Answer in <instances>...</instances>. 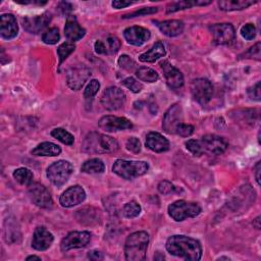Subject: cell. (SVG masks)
Masks as SVG:
<instances>
[{
  "mask_svg": "<svg viewBox=\"0 0 261 261\" xmlns=\"http://www.w3.org/2000/svg\"><path fill=\"white\" fill-rule=\"evenodd\" d=\"M165 248L169 254L184 260H200L202 257V247L196 239L176 235L168 238Z\"/></svg>",
  "mask_w": 261,
  "mask_h": 261,
  "instance_id": "6da1fadb",
  "label": "cell"
},
{
  "mask_svg": "<svg viewBox=\"0 0 261 261\" xmlns=\"http://www.w3.org/2000/svg\"><path fill=\"white\" fill-rule=\"evenodd\" d=\"M119 148V143L115 139L97 132L89 133L82 145V150L90 154H112Z\"/></svg>",
  "mask_w": 261,
  "mask_h": 261,
  "instance_id": "7a4b0ae2",
  "label": "cell"
},
{
  "mask_svg": "<svg viewBox=\"0 0 261 261\" xmlns=\"http://www.w3.org/2000/svg\"><path fill=\"white\" fill-rule=\"evenodd\" d=\"M149 244V235L146 232H136L127 238L125 245L126 259L129 261H143L146 258Z\"/></svg>",
  "mask_w": 261,
  "mask_h": 261,
  "instance_id": "3957f363",
  "label": "cell"
},
{
  "mask_svg": "<svg viewBox=\"0 0 261 261\" xmlns=\"http://www.w3.org/2000/svg\"><path fill=\"white\" fill-rule=\"evenodd\" d=\"M149 165L145 161H133L117 159L113 166L112 172L125 180H134L148 172Z\"/></svg>",
  "mask_w": 261,
  "mask_h": 261,
  "instance_id": "277c9868",
  "label": "cell"
},
{
  "mask_svg": "<svg viewBox=\"0 0 261 261\" xmlns=\"http://www.w3.org/2000/svg\"><path fill=\"white\" fill-rule=\"evenodd\" d=\"M73 172L74 166L70 161L58 160L47 168L46 175L52 184L59 188L69 181Z\"/></svg>",
  "mask_w": 261,
  "mask_h": 261,
  "instance_id": "5b68a950",
  "label": "cell"
},
{
  "mask_svg": "<svg viewBox=\"0 0 261 261\" xmlns=\"http://www.w3.org/2000/svg\"><path fill=\"white\" fill-rule=\"evenodd\" d=\"M201 212L199 204L179 200L168 206V214L176 221H183L188 217H196Z\"/></svg>",
  "mask_w": 261,
  "mask_h": 261,
  "instance_id": "8992f818",
  "label": "cell"
},
{
  "mask_svg": "<svg viewBox=\"0 0 261 261\" xmlns=\"http://www.w3.org/2000/svg\"><path fill=\"white\" fill-rule=\"evenodd\" d=\"M126 99V94L122 89L117 87H110L103 92L101 103L104 108L113 111L121 109L125 105Z\"/></svg>",
  "mask_w": 261,
  "mask_h": 261,
  "instance_id": "52a82bcc",
  "label": "cell"
},
{
  "mask_svg": "<svg viewBox=\"0 0 261 261\" xmlns=\"http://www.w3.org/2000/svg\"><path fill=\"white\" fill-rule=\"evenodd\" d=\"M191 93L195 101L205 105L210 101L213 94V87L207 79H196L192 81Z\"/></svg>",
  "mask_w": 261,
  "mask_h": 261,
  "instance_id": "ba28073f",
  "label": "cell"
},
{
  "mask_svg": "<svg viewBox=\"0 0 261 261\" xmlns=\"http://www.w3.org/2000/svg\"><path fill=\"white\" fill-rule=\"evenodd\" d=\"M184 123L183 117V108L180 104H174L165 112L162 120V128L167 134H176L178 128Z\"/></svg>",
  "mask_w": 261,
  "mask_h": 261,
  "instance_id": "9c48e42d",
  "label": "cell"
},
{
  "mask_svg": "<svg viewBox=\"0 0 261 261\" xmlns=\"http://www.w3.org/2000/svg\"><path fill=\"white\" fill-rule=\"evenodd\" d=\"M91 241V234L89 232H72L64 237L60 243V249L68 252L73 249H79L89 244Z\"/></svg>",
  "mask_w": 261,
  "mask_h": 261,
  "instance_id": "30bf717a",
  "label": "cell"
},
{
  "mask_svg": "<svg viewBox=\"0 0 261 261\" xmlns=\"http://www.w3.org/2000/svg\"><path fill=\"white\" fill-rule=\"evenodd\" d=\"M29 196L31 201L40 208H51L53 205L49 191L45 186L39 184V183H32L29 186Z\"/></svg>",
  "mask_w": 261,
  "mask_h": 261,
  "instance_id": "8fae6325",
  "label": "cell"
},
{
  "mask_svg": "<svg viewBox=\"0 0 261 261\" xmlns=\"http://www.w3.org/2000/svg\"><path fill=\"white\" fill-rule=\"evenodd\" d=\"M91 75H92L91 70L85 65H78V67L72 68L67 74L68 86L75 91L80 90L88 81Z\"/></svg>",
  "mask_w": 261,
  "mask_h": 261,
  "instance_id": "7c38bea8",
  "label": "cell"
},
{
  "mask_svg": "<svg viewBox=\"0 0 261 261\" xmlns=\"http://www.w3.org/2000/svg\"><path fill=\"white\" fill-rule=\"evenodd\" d=\"M214 43L218 45H226L233 42L236 36L235 28L231 24H215L209 27Z\"/></svg>",
  "mask_w": 261,
  "mask_h": 261,
  "instance_id": "4fadbf2b",
  "label": "cell"
},
{
  "mask_svg": "<svg viewBox=\"0 0 261 261\" xmlns=\"http://www.w3.org/2000/svg\"><path fill=\"white\" fill-rule=\"evenodd\" d=\"M200 142L202 144L204 153L208 152L214 155L223 154L229 146V143L225 138L211 134L205 135L204 137H202Z\"/></svg>",
  "mask_w": 261,
  "mask_h": 261,
  "instance_id": "5bb4252c",
  "label": "cell"
},
{
  "mask_svg": "<svg viewBox=\"0 0 261 261\" xmlns=\"http://www.w3.org/2000/svg\"><path fill=\"white\" fill-rule=\"evenodd\" d=\"M51 14H49V12H44V14L40 16L25 17L22 22L24 29L26 31L31 34H38L47 28V26L51 22Z\"/></svg>",
  "mask_w": 261,
  "mask_h": 261,
  "instance_id": "9a60e30c",
  "label": "cell"
},
{
  "mask_svg": "<svg viewBox=\"0 0 261 261\" xmlns=\"http://www.w3.org/2000/svg\"><path fill=\"white\" fill-rule=\"evenodd\" d=\"M98 126L103 130H106V132H117V130H124L133 128V124L126 117L112 115L103 116L98 122Z\"/></svg>",
  "mask_w": 261,
  "mask_h": 261,
  "instance_id": "2e32d148",
  "label": "cell"
},
{
  "mask_svg": "<svg viewBox=\"0 0 261 261\" xmlns=\"http://www.w3.org/2000/svg\"><path fill=\"white\" fill-rule=\"evenodd\" d=\"M86 199V192L85 190L79 186L76 185L68 190H65L59 198V203L61 206L71 208L76 205L81 204Z\"/></svg>",
  "mask_w": 261,
  "mask_h": 261,
  "instance_id": "e0dca14e",
  "label": "cell"
},
{
  "mask_svg": "<svg viewBox=\"0 0 261 261\" xmlns=\"http://www.w3.org/2000/svg\"><path fill=\"white\" fill-rule=\"evenodd\" d=\"M160 68L163 72L164 78L167 86L171 89H179L184 85V76L175 68L172 63L168 61H162L160 63Z\"/></svg>",
  "mask_w": 261,
  "mask_h": 261,
  "instance_id": "ac0fdd59",
  "label": "cell"
},
{
  "mask_svg": "<svg viewBox=\"0 0 261 261\" xmlns=\"http://www.w3.org/2000/svg\"><path fill=\"white\" fill-rule=\"evenodd\" d=\"M54 237L46 228L38 227L33 235L32 247L37 251H45L53 243Z\"/></svg>",
  "mask_w": 261,
  "mask_h": 261,
  "instance_id": "d6986e66",
  "label": "cell"
},
{
  "mask_svg": "<svg viewBox=\"0 0 261 261\" xmlns=\"http://www.w3.org/2000/svg\"><path fill=\"white\" fill-rule=\"evenodd\" d=\"M0 33L5 40H11L18 36L19 26L14 15L4 14L0 17Z\"/></svg>",
  "mask_w": 261,
  "mask_h": 261,
  "instance_id": "ffe728a7",
  "label": "cell"
},
{
  "mask_svg": "<svg viewBox=\"0 0 261 261\" xmlns=\"http://www.w3.org/2000/svg\"><path fill=\"white\" fill-rule=\"evenodd\" d=\"M124 36L129 44L134 46H141L149 40L151 35L147 29L135 26V27H130L126 29Z\"/></svg>",
  "mask_w": 261,
  "mask_h": 261,
  "instance_id": "44dd1931",
  "label": "cell"
},
{
  "mask_svg": "<svg viewBox=\"0 0 261 261\" xmlns=\"http://www.w3.org/2000/svg\"><path fill=\"white\" fill-rule=\"evenodd\" d=\"M85 34H86V30L79 25L76 17L74 16L68 17V20H67V23H65V27H64V35L68 38V40L72 42L79 41L85 36Z\"/></svg>",
  "mask_w": 261,
  "mask_h": 261,
  "instance_id": "7402d4cb",
  "label": "cell"
},
{
  "mask_svg": "<svg viewBox=\"0 0 261 261\" xmlns=\"http://www.w3.org/2000/svg\"><path fill=\"white\" fill-rule=\"evenodd\" d=\"M146 146L153 152L161 153L169 149V142L161 134L150 132L146 136Z\"/></svg>",
  "mask_w": 261,
  "mask_h": 261,
  "instance_id": "603a6c76",
  "label": "cell"
},
{
  "mask_svg": "<svg viewBox=\"0 0 261 261\" xmlns=\"http://www.w3.org/2000/svg\"><path fill=\"white\" fill-rule=\"evenodd\" d=\"M157 24L158 29L167 37H177L184 32V23L178 20H169L164 22H154Z\"/></svg>",
  "mask_w": 261,
  "mask_h": 261,
  "instance_id": "cb8c5ba5",
  "label": "cell"
},
{
  "mask_svg": "<svg viewBox=\"0 0 261 261\" xmlns=\"http://www.w3.org/2000/svg\"><path fill=\"white\" fill-rule=\"evenodd\" d=\"M166 53L165 47L163 43L157 42L155 43L147 52L139 56V60L141 62H155L157 59L163 57Z\"/></svg>",
  "mask_w": 261,
  "mask_h": 261,
  "instance_id": "d4e9b609",
  "label": "cell"
},
{
  "mask_svg": "<svg viewBox=\"0 0 261 261\" xmlns=\"http://www.w3.org/2000/svg\"><path fill=\"white\" fill-rule=\"evenodd\" d=\"M60 153V147L51 142H43L31 151V154L35 156H51V157L58 156Z\"/></svg>",
  "mask_w": 261,
  "mask_h": 261,
  "instance_id": "484cf974",
  "label": "cell"
},
{
  "mask_svg": "<svg viewBox=\"0 0 261 261\" xmlns=\"http://www.w3.org/2000/svg\"><path fill=\"white\" fill-rule=\"evenodd\" d=\"M256 1L253 0H225V1H218L219 9L224 11H234L242 10L255 4Z\"/></svg>",
  "mask_w": 261,
  "mask_h": 261,
  "instance_id": "4316f807",
  "label": "cell"
},
{
  "mask_svg": "<svg viewBox=\"0 0 261 261\" xmlns=\"http://www.w3.org/2000/svg\"><path fill=\"white\" fill-rule=\"evenodd\" d=\"M82 172L85 174H102L105 171V165L99 158H92L85 161L81 167Z\"/></svg>",
  "mask_w": 261,
  "mask_h": 261,
  "instance_id": "83f0119b",
  "label": "cell"
},
{
  "mask_svg": "<svg viewBox=\"0 0 261 261\" xmlns=\"http://www.w3.org/2000/svg\"><path fill=\"white\" fill-rule=\"evenodd\" d=\"M210 3H211V1H188V0H186V1L174 2V3H171L167 6L166 14H174V12H176V11L191 8L195 5L204 6V5H208Z\"/></svg>",
  "mask_w": 261,
  "mask_h": 261,
  "instance_id": "f1b7e54d",
  "label": "cell"
},
{
  "mask_svg": "<svg viewBox=\"0 0 261 261\" xmlns=\"http://www.w3.org/2000/svg\"><path fill=\"white\" fill-rule=\"evenodd\" d=\"M14 178L22 186H30L33 183L34 176L30 169L26 167H21L16 169L14 173Z\"/></svg>",
  "mask_w": 261,
  "mask_h": 261,
  "instance_id": "f546056e",
  "label": "cell"
},
{
  "mask_svg": "<svg viewBox=\"0 0 261 261\" xmlns=\"http://www.w3.org/2000/svg\"><path fill=\"white\" fill-rule=\"evenodd\" d=\"M136 76L138 77V79L140 81L146 83H154L159 79V76L157 73L150 68H145V67L139 68L136 71Z\"/></svg>",
  "mask_w": 261,
  "mask_h": 261,
  "instance_id": "4dcf8cb0",
  "label": "cell"
},
{
  "mask_svg": "<svg viewBox=\"0 0 261 261\" xmlns=\"http://www.w3.org/2000/svg\"><path fill=\"white\" fill-rule=\"evenodd\" d=\"M97 212H99V211L93 209V208H85V209L78 211L77 218L81 224L91 225L92 221H91L90 219H92L93 221H95V223H97V220H98V213Z\"/></svg>",
  "mask_w": 261,
  "mask_h": 261,
  "instance_id": "1f68e13d",
  "label": "cell"
},
{
  "mask_svg": "<svg viewBox=\"0 0 261 261\" xmlns=\"http://www.w3.org/2000/svg\"><path fill=\"white\" fill-rule=\"evenodd\" d=\"M51 136L57 139L61 143H63V144L69 145V146L73 145L74 142H75L74 136L71 133H69L68 130H65L64 129H61V128H57V129H54L53 130H52Z\"/></svg>",
  "mask_w": 261,
  "mask_h": 261,
  "instance_id": "d6a6232c",
  "label": "cell"
},
{
  "mask_svg": "<svg viewBox=\"0 0 261 261\" xmlns=\"http://www.w3.org/2000/svg\"><path fill=\"white\" fill-rule=\"evenodd\" d=\"M19 234V229L16 227L15 221H10L6 219L5 225H4V239L7 243H12L17 242V236H20Z\"/></svg>",
  "mask_w": 261,
  "mask_h": 261,
  "instance_id": "836d02e7",
  "label": "cell"
},
{
  "mask_svg": "<svg viewBox=\"0 0 261 261\" xmlns=\"http://www.w3.org/2000/svg\"><path fill=\"white\" fill-rule=\"evenodd\" d=\"M76 49V45L73 42H64L57 48V55L59 57V67Z\"/></svg>",
  "mask_w": 261,
  "mask_h": 261,
  "instance_id": "e575fe53",
  "label": "cell"
},
{
  "mask_svg": "<svg viewBox=\"0 0 261 261\" xmlns=\"http://www.w3.org/2000/svg\"><path fill=\"white\" fill-rule=\"evenodd\" d=\"M123 212L127 218H135L141 213V206L136 201L128 202L124 206Z\"/></svg>",
  "mask_w": 261,
  "mask_h": 261,
  "instance_id": "d590c367",
  "label": "cell"
},
{
  "mask_svg": "<svg viewBox=\"0 0 261 261\" xmlns=\"http://www.w3.org/2000/svg\"><path fill=\"white\" fill-rule=\"evenodd\" d=\"M59 39H60V35H59V31L57 28H51L47 30L42 36V41L48 45L56 44L59 41Z\"/></svg>",
  "mask_w": 261,
  "mask_h": 261,
  "instance_id": "8d00e7d4",
  "label": "cell"
},
{
  "mask_svg": "<svg viewBox=\"0 0 261 261\" xmlns=\"http://www.w3.org/2000/svg\"><path fill=\"white\" fill-rule=\"evenodd\" d=\"M106 47L107 54H114L121 48L120 39L115 36H109L106 39V42H104Z\"/></svg>",
  "mask_w": 261,
  "mask_h": 261,
  "instance_id": "74e56055",
  "label": "cell"
},
{
  "mask_svg": "<svg viewBox=\"0 0 261 261\" xmlns=\"http://www.w3.org/2000/svg\"><path fill=\"white\" fill-rule=\"evenodd\" d=\"M186 148L195 156H201L204 154V150L200 140H188L186 142Z\"/></svg>",
  "mask_w": 261,
  "mask_h": 261,
  "instance_id": "f35d334b",
  "label": "cell"
},
{
  "mask_svg": "<svg viewBox=\"0 0 261 261\" xmlns=\"http://www.w3.org/2000/svg\"><path fill=\"white\" fill-rule=\"evenodd\" d=\"M122 84L128 88L130 91H132L133 93H139L142 91L143 89V85L142 83H140L139 81H137L136 79H134V78L130 77V78H127V79H125Z\"/></svg>",
  "mask_w": 261,
  "mask_h": 261,
  "instance_id": "ab89813d",
  "label": "cell"
},
{
  "mask_svg": "<svg viewBox=\"0 0 261 261\" xmlns=\"http://www.w3.org/2000/svg\"><path fill=\"white\" fill-rule=\"evenodd\" d=\"M100 89V83L97 80H92L90 81V83L87 85L85 91H84V97L86 99L93 98Z\"/></svg>",
  "mask_w": 261,
  "mask_h": 261,
  "instance_id": "60d3db41",
  "label": "cell"
},
{
  "mask_svg": "<svg viewBox=\"0 0 261 261\" xmlns=\"http://www.w3.org/2000/svg\"><path fill=\"white\" fill-rule=\"evenodd\" d=\"M157 11H158L157 7H144V8H141L140 10L130 12V14H129V15H125L123 18L124 19H130V18H136V17L146 16V15H153V14H156Z\"/></svg>",
  "mask_w": 261,
  "mask_h": 261,
  "instance_id": "b9f144b4",
  "label": "cell"
},
{
  "mask_svg": "<svg viewBox=\"0 0 261 261\" xmlns=\"http://www.w3.org/2000/svg\"><path fill=\"white\" fill-rule=\"evenodd\" d=\"M241 35L243 36L244 39L246 40L250 41L253 40L256 36V28L253 24H247L245 26H243L242 29H241Z\"/></svg>",
  "mask_w": 261,
  "mask_h": 261,
  "instance_id": "7bdbcfd3",
  "label": "cell"
},
{
  "mask_svg": "<svg viewBox=\"0 0 261 261\" xmlns=\"http://www.w3.org/2000/svg\"><path fill=\"white\" fill-rule=\"evenodd\" d=\"M127 149L133 153H139L141 151V142L136 137H130L127 141Z\"/></svg>",
  "mask_w": 261,
  "mask_h": 261,
  "instance_id": "ee69618b",
  "label": "cell"
},
{
  "mask_svg": "<svg viewBox=\"0 0 261 261\" xmlns=\"http://www.w3.org/2000/svg\"><path fill=\"white\" fill-rule=\"evenodd\" d=\"M119 65L121 68L128 70V71H132L135 67H136V63L135 61L130 58L128 55H122L119 58Z\"/></svg>",
  "mask_w": 261,
  "mask_h": 261,
  "instance_id": "f6af8a7d",
  "label": "cell"
},
{
  "mask_svg": "<svg viewBox=\"0 0 261 261\" xmlns=\"http://www.w3.org/2000/svg\"><path fill=\"white\" fill-rule=\"evenodd\" d=\"M158 191L163 195H168L176 191V187L168 181H162L158 184Z\"/></svg>",
  "mask_w": 261,
  "mask_h": 261,
  "instance_id": "bcb514c9",
  "label": "cell"
},
{
  "mask_svg": "<svg viewBox=\"0 0 261 261\" xmlns=\"http://www.w3.org/2000/svg\"><path fill=\"white\" fill-rule=\"evenodd\" d=\"M194 133V127L191 125H186L183 123L177 130V135L181 137H189Z\"/></svg>",
  "mask_w": 261,
  "mask_h": 261,
  "instance_id": "7dc6e473",
  "label": "cell"
},
{
  "mask_svg": "<svg viewBox=\"0 0 261 261\" xmlns=\"http://www.w3.org/2000/svg\"><path fill=\"white\" fill-rule=\"evenodd\" d=\"M248 95L255 101H260V83L257 82L253 87L248 89Z\"/></svg>",
  "mask_w": 261,
  "mask_h": 261,
  "instance_id": "c3c4849f",
  "label": "cell"
},
{
  "mask_svg": "<svg viewBox=\"0 0 261 261\" xmlns=\"http://www.w3.org/2000/svg\"><path fill=\"white\" fill-rule=\"evenodd\" d=\"M244 56H246L247 58H255L257 60H259L260 58V43H257L256 45H254L253 47H251L248 52L244 53Z\"/></svg>",
  "mask_w": 261,
  "mask_h": 261,
  "instance_id": "681fc988",
  "label": "cell"
},
{
  "mask_svg": "<svg viewBox=\"0 0 261 261\" xmlns=\"http://www.w3.org/2000/svg\"><path fill=\"white\" fill-rule=\"evenodd\" d=\"M95 51L96 53L98 54H107V51H106V47H105V44H104L103 41L101 40H97L95 42Z\"/></svg>",
  "mask_w": 261,
  "mask_h": 261,
  "instance_id": "f907efd6",
  "label": "cell"
},
{
  "mask_svg": "<svg viewBox=\"0 0 261 261\" xmlns=\"http://www.w3.org/2000/svg\"><path fill=\"white\" fill-rule=\"evenodd\" d=\"M134 2L132 1H126V0H117V1H113L111 4L114 8H117V9H120V8H125L127 6H130V5H132Z\"/></svg>",
  "mask_w": 261,
  "mask_h": 261,
  "instance_id": "816d5d0a",
  "label": "cell"
},
{
  "mask_svg": "<svg viewBox=\"0 0 261 261\" xmlns=\"http://www.w3.org/2000/svg\"><path fill=\"white\" fill-rule=\"evenodd\" d=\"M88 258L91 259V260H95V261L102 260L103 259V254L100 251L93 250V251H90L88 253Z\"/></svg>",
  "mask_w": 261,
  "mask_h": 261,
  "instance_id": "f5cc1de1",
  "label": "cell"
},
{
  "mask_svg": "<svg viewBox=\"0 0 261 261\" xmlns=\"http://www.w3.org/2000/svg\"><path fill=\"white\" fill-rule=\"evenodd\" d=\"M59 8L62 10L63 14L68 15L70 11H72V8H73V7H72V5H71L70 3H68V2H61V3L59 4Z\"/></svg>",
  "mask_w": 261,
  "mask_h": 261,
  "instance_id": "db71d44e",
  "label": "cell"
},
{
  "mask_svg": "<svg viewBox=\"0 0 261 261\" xmlns=\"http://www.w3.org/2000/svg\"><path fill=\"white\" fill-rule=\"evenodd\" d=\"M260 171H261V162L258 161L254 167V172H255V179L257 184L260 185Z\"/></svg>",
  "mask_w": 261,
  "mask_h": 261,
  "instance_id": "11a10c76",
  "label": "cell"
},
{
  "mask_svg": "<svg viewBox=\"0 0 261 261\" xmlns=\"http://www.w3.org/2000/svg\"><path fill=\"white\" fill-rule=\"evenodd\" d=\"M253 227L257 230H260L261 226H260V216L256 217L254 220H253Z\"/></svg>",
  "mask_w": 261,
  "mask_h": 261,
  "instance_id": "9f6ffc18",
  "label": "cell"
},
{
  "mask_svg": "<svg viewBox=\"0 0 261 261\" xmlns=\"http://www.w3.org/2000/svg\"><path fill=\"white\" fill-rule=\"evenodd\" d=\"M27 260H28V261H29V260H41V258H40V257H38V256L33 255V256H29V257L27 258Z\"/></svg>",
  "mask_w": 261,
  "mask_h": 261,
  "instance_id": "6f0895ef",
  "label": "cell"
},
{
  "mask_svg": "<svg viewBox=\"0 0 261 261\" xmlns=\"http://www.w3.org/2000/svg\"><path fill=\"white\" fill-rule=\"evenodd\" d=\"M218 259H227V260H229L228 257H220V258H218Z\"/></svg>",
  "mask_w": 261,
  "mask_h": 261,
  "instance_id": "680465c9",
  "label": "cell"
}]
</instances>
